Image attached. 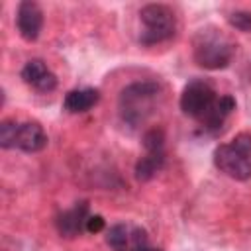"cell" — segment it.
Segmentation results:
<instances>
[{
  "mask_svg": "<svg viewBox=\"0 0 251 251\" xmlns=\"http://www.w3.org/2000/svg\"><path fill=\"white\" fill-rule=\"evenodd\" d=\"M214 165L233 180L251 178V133L241 131L231 141L214 149Z\"/></svg>",
  "mask_w": 251,
  "mask_h": 251,
  "instance_id": "3",
  "label": "cell"
},
{
  "mask_svg": "<svg viewBox=\"0 0 251 251\" xmlns=\"http://www.w3.org/2000/svg\"><path fill=\"white\" fill-rule=\"evenodd\" d=\"M249 76H251V75H249ZM249 80H251V78H249Z\"/></svg>",
  "mask_w": 251,
  "mask_h": 251,
  "instance_id": "18",
  "label": "cell"
},
{
  "mask_svg": "<svg viewBox=\"0 0 251 251\" xmlns=\"http://www.w3.org/2000/svg\"><path fill=\"white\" fill-rule=\"evenodd\" d=\"M16 25H18L20 35L25 41H35L43 27V12L39 4L31 0L20 2L16 10Z\"/></svg>",
  "mask_w": 251,
  "mask_h": 251,
  "instance_id": "7",
  "label": "cell"
},
{
  "mask_svg": "<svg viewBox=\"0 0 251 251\" xmlns=\"http://www.w3.org/2000/svg\"><path fill=\"white\" fill-rule=\"evenodd\" d=\"M227 22H229L231 27H235L239 31H249L251 33V12H247V10L231 12L227 16Z\"/></svg>",
  "mask_w": 251,
  "mask_h": 251,
  "instance_id": "16",
  "label": "cell"
},
{
  "mask_svg": "<svg viewBox=\"0 0 251 251\" xmlns=\"http://www.w3.org/2000/svg\"><path fill=\"white\" fill-rule=\"evenodd\" d=\"M104 229V218L100 214H90L86 220V231L88 233H98Z\"/></svg>",
  "mask_w": 251,
  "mask_h": 251,
  "instance_id": "17",
  "label": "cell"
},
{
  "mask_svg": "<svg viewBox=\"0 0 251 251\" xmlns=\"http://www.w3.org/2000/svg\"><path fill=\"white\" fill-rule=\"evenodd\" d=\"M47 133L39 122H16L4 120L0 124V147L20 149L24 153H37L45 149Z\"/></svg>",
  "mask_w": 251,
  "mask_h": 251,
  "instance_id": "4",
  "label": "cell"
},
{
  "mask_svg": "<svg viewBox=\"0 0 251 251\" xmlns=\"http://www.w3.org/2000/svg\"><path fill=\"white\" fill-rule=\"evenodd\" d=\"M127 251H161L159 247L151 245L149 241V235L143 227H137V226H131V231H129V247Z\"/></svg>",
  "mask_w": 251,
  "mask_h": 251,
  "instance_id": "14",
  "label": "cell"
},
{
  "mask_svg": "<svg viewBox=\"0 0 251 251\" xmlns=\"http://www.w3.org/2000/svg\"><path fill=\"white\" fill-rule=\"evenodd\" d=\"M165 165V151H145V155L135 163L137 180H151Z\"/></svg>",
  "mask_w": 251,
  "mask_h": 251,
  "instance_id": "12",
  "label": "cell"
},
{
  "mask_svg": "<svg viewBox=\"0 0 251 251\" xmlns=\"http://www.w3.org/2000/svg\"><path fill=\"white\" fill-rule=\"evenodd\" d=\"M100 100V92L96 88H75V90H69L63 98V108L71 114H80V112H86L90 110L96 102Z\"/></svg>",
  "mask_w": 251,
  "mask_h": 251,
  "instance_id": "10",
  "label": "cell"
},
{
  "mask_svg": "<svg viewBox=\"0 0 251 251\" xmlns=\"http://www.w3.org/2000/svg\"><path fill=\"white\" fill-rule=\"evenodd\" d=\"M143 29L139 33L141 45H155L171 39L176 31L175 12L165 4H145L139 10Z\"/></svg>",
  "mask_w": 251,
  "mask_h": 251,
  "instance_id": "5",
  "label": "cell"
},
{
  "mask_svg": "<svg viewBox=\"0 0 251 251\" xmlns=\"http://www.w3.org/2000/svg\"><path fill=\"white\" fill-rule=\"evenodd\" d=\"M216 100H218V96H216V90L212 88V84L202 80V78H194V80L184 84L178 104L186 116L202 122L204 116L216 104Z\"/></svg>",
  "mask_w": 251,
  "mask_h": 251,
  "instance_id": "6",
  "label": "cell"
},
{
  "mask_svg": "<svg viewBox=\"0 0 251 251\" xmlns=\"http://www.w3.org/2000/svg\"><path fill=\"white\" fill-rule=\"evenodd\" d=\"M22 80L35 88L37 92H53L57 88V76L55 73L41 61V59H31L24 65L20 73Z\"/></svg>",
  "mask_w": 251,
  "mask_h": 251,
  "instance_id": "8",
  "label": "cell"
},
{
  "mask_svg": "<svg viewBox=\"0 0 251 251\" xmlns=\"http://www.w3.org/2000/svg\"><path fill=\"white\" fill-rule=\"evenodd\" d=\"M129 231H131V226H127V224H114L106 231V243L114 251H127V247H129Z\"/></svg>",
  "mask_w": 251,
  "mask_h": 251,
  "instance_id": "13",
  "label": "cell"
},
{
  "mask_svg": "<svg viewBox=\"0 0 251 251\" xmlns=\"http://www.w3.org/2000/svg\"><path fill=\"white\" fill-rule=\"evenodd\" d=\"M88 204L86 202H78L75 204L71 210L61 212L55 218V226L57 231L63 237H76L82 231H86V220H88Z\"/></svg>",
  "mask_w": 251,
  "mask_h": 251,
  "instance_id": "9",
  "label": "cell"
},
{
  "mask_svg": "<svg viewBox=\"0 0 251 251\" xmlns=\"http://www.w3.org/2000/svg\"><path fill=\"white\" fill-rule=\"evenodd\" d=\"M145 151H165V133L161 127H151L143 133Z\"/></svg>",
  "mask_w": 251,
  "mask_h": 251,
  "instance_id": "15",
  "label": "cell"
},
{
  "mask_svg": "<svg viewBox=\"0 0 251 251\" xmlns=\"http://www.w3.org/2000/svg\"><path fill=\"white\" fill-rule=\"evenodd\" d=\"M235 55V45L218 29H200L192 43L194 63L208 71L226 69Z\"/></svg>",
  "mask_w": 251,
  "mask_h": 251,
  "instance_id": "2",
  "label": "cell"
},
{
  "mask_svg": "<svg viewBox=\"0 0 251 251\" xmlns=\"http://www.w3.org/2000/svg\"><path fill=\"white\" fill-rule=\"evenodd\" d=\"M235 110V100L231 98V96H220L218 100H216V104L212 106V110L204 116V120L200 122L202 124V127L206 129V131H218L222 126H224V122H226V118L231 114Z\"/></svg>",
  "mask_w": 251,
  "mask_h": 251,
  "instance_id": "11",
  "label": "cell"
},
{
  "mask_svg": "<svg viewBox=\"0 0 251 251\" xmlns=\"http://www.w3.org/2000/svg\"><path fill=\"white\" fill-rule=\"evenodd\" d=\"M159 96H161V84L155 80H137L127 84L118 98L122 120L127 126L137 127L151 116Z\"/></svg>",
  "mask_w": 251,
  "mask_h": 251,
  "instance_id": "1",
  "label": "cell"
}]
</instances>
